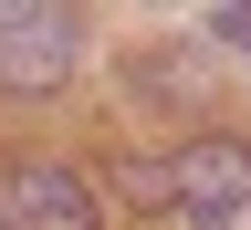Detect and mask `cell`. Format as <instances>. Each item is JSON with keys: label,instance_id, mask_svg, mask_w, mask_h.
<instances>
[{"label": "cell", "instance_id": "3957f363", "mask_svg": "<svg viewBox=\"0 0 251 230\" xmlns=\"http://www.w3.org/2000/svg\"><path fill=\"white\" fill-rule=\"evenodd\" d=\"M0 230H105V209L74 168L21 157V168H0Z\"/></svg>", "mask_w": 251, "mask_h": 230}, {"label": "cell", "instance_id": "7a4b0ae2", "mask_svg": "<svg viewBox=\"0 0 251 230\" xmlns=\"http://www.w3.org/2000/svg\"><path fill=\"white\" fill-rule=\"evenodd\" d=\"M63 74H74V11L0 0V94H52Z\"/></svg>", "mask_w": 251, "mask_h": 230}, {"label": "cell", "instance_id": "5b68a950", "mask_svg": "<svg viewBox=\"0 0 251 230\" xmlns=\"http://www.w3.org/2000/svg\"><path fill=\"white\" fill-rule=\"evenodd\" d=\"M209 31H220L230 52H251V0H230V11H209Z\"/></svg>", "mask_w": 251, "mask_h": 230}, {"label": "cell", "instance_id": "277c9868", "mask_svg": "<svg viewBox=\"0 0 251 230\" xmlns=\"http://www.w3.org/2000/svg\"><path fill=\"white\" fill-rule=\"evenodd\" d=\"M126 94L157 115H199V52H178V42H147L136 63H126Z\"/></svg>", "mask_w": 251, "mask_h": 230}, {"label": "cell", "instance_id": "6da1fadb", "mask_svg": "<svg viewBox=\"0 0 251 230\" xmlns=\"http://www.w3.org/2000/svg\"><path fill=\"white\" fill-rule=\"evenodd\" d=\"M157 209H178V230H251V147L199 136V147L157 157Z\"/></svg>", "mask_w": 251, "mask_h": 230}]
</instances>
